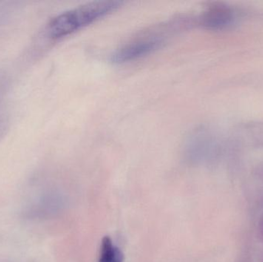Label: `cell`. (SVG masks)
<instances>
[{"mask_svg": "<svg viewBox=\"0 0 263 262\" xmlns=\"http://www.w3.org/2000/svg\"><path fill=\"white\" fill-rule=\"evenodd\" d=\"M122 4L117 0H103L66 11L51 20L48 25V35L53 39L64 38L115 12Z\"/></svg>", "mask_w": 263, "mask_h": 262, "instance_id": "1", "label": "cell"}, {"mask_svg": "<svg viewBox=\"0 0 263 262\" xmlns=\"http://www.w3.org/2000/svg\"><path fill=\"white\" fill-rule=\"evenodd\" d=\"M164 41L159 37H149L135 40L121 46L110 55L114 64H123L146 56L159 49Z\"/></svg>", "mask_w": 263, "mask_h": 262, "instance_id": "2", "label": "cell"}, {"mask_svg": "<svg viewBox=\"0 0 263 262\" xmlns=\"http://www.w3.org/2000/svg\"><path fill=\"white\" fill-rule=\"evenodd\" d=\"M235 14L227 6H215L207 9L201 17V24L207 29L218 30L233 24Z\"/></svg>", "mask_w": 263, "mask_h": 262, "instance_id": "3", "label": "cell"}, {"mask_svg": "<svg viewBox=\"0 0 263 262\" xmlns=\"http://www.w3.org/2000/svg\"><path fill=\"white\" fill-rule=\"evenodd\" d=\"M124 255L109 236L102 240L98 262H123Z\"/></svg>", "mask_w": 263, "mask_h": 262, "instance_id": "4", "label": "cell"}, {"mask_svg": "<svg viewBox=\"0 0 263 262\" xmlns=\"http://www.w3.org/2000/svg\"><path fill=\"white\" fill-rule=\"evenodd\" d=\"M59 201V198L52 195L43 197L35 206H32V212L30 213L33 214L34 216L36 215L37 217H43L48 214L54 213L57 210V207H60Z\"/></svg>", "mask_w": 263, "mask_h": 262, "instance_id": "5", "label": "cell"}, {"mask_svg": "<svg viewBox=\"0 0 263 262\" xmlns=\"http://www.w3.org/2000/svg\"><path fill=\"white\" fill-rule=\"evenodd\" d=\"M258 230H259V235L263 241V214L259 221V226H258Z\"/></svg>", "mask_w": 263, "mask_h": 262, "instance_id": "6", "label": "cell"}]
</instances>
